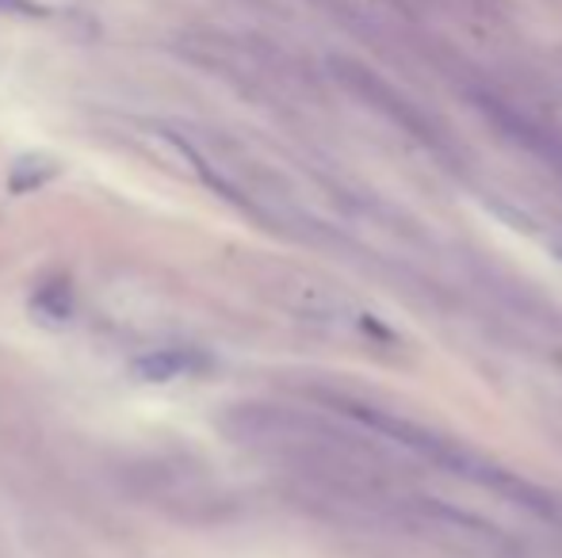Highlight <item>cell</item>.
I'll use <instances>...</instances> for the list:
<instances>
[{"label": "cell", "mask_w": 562, "mask_h": 558, "mask_svg": "<svg viewBox=\"0 0 562 558\" xmlns=\"http://www.w3.org/2000/svg\"><path fill=\"white\" fill-rule=\"evenodd\" d=\"M134 379L142 383H172L184 375L211 372V356L203 349H154L131 364Z\"/></svg>", "instance_id": "obj_1"}, {"label": "cell", "mask_w": 562, "mask_h": 558, "mask_svg": "<svg viewBox=\"0 0 562 558\" xmlns=\"http://www.w3.org/2000/svg\"><path fill=\"white\" fill-rule=\"evenodd\" d=\"M486 107H490V115L509 130V138H517L520 146H528L536 157H543L551 169L562 172V135H555L551 127H540V123L525 119V115H517V112H502L497 104H486Z\"/></svg>", "instance_id": "obj_2"}, {"label": "cell", "mask_w": 562, "mask_h": 558, "mask_svg": "<svg viewBox=\"0 0 562 558\" xmlns=\"http://www.w3.org/2000/svg\"><path fill=\"white\" fill-rule=\"evenodd\" d=\"M31 314H35L43 326H69L74 321V287H69L66 276H54V280H43L31 295Z\"/></svg>", "instance_id": "obj_3"}, {"label": "cell", "mask_w": 562, "mask_h": 558, "mask_svg": "<svg viewBox=\"0 0 562 558\" xmlns=\"http://www.w3.org/2000/svg\"><path fill=\"white\" fill-rule=\"evenodd\" d=\"M61 172V161L50 153H20L8 169V192L12 195H31L38 187H46Z\"/></svg>", "instance_id": "obj_4"}]
</instances>
